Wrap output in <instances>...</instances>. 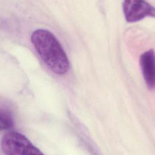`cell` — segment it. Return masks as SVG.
<instances>
[{"mask_svg":"<svg viewBox=\"0 0 155 155\" xmlns=\"http://www.w3.org/2000/svg\"><path fill=\"white\" fill-rule=\"evenodd\" d=\"M31 41L41 59L53 73L61 75L68 71V57L52 33L47 30L38 29L33 32Z\"/></svg>","mask_w":155,"mask_h":155,"instance_id":"cell-1","label":"cell"},{"mask_svg":"<svg viewBox=\"0 0 155 155\" xmlns=\"http://www.w3.org/2000/svg\"><path fill=\"white\" fill-rule=\"evenodd\" d=\"M0 126L1 129L8 130L12 129L14 126L13 118L11 112L7 109L1 108V114H0Z\"/></svg>","mask_w":155,"mask_h":155,"instance_id":"cell-5","label":"cell"},{"mask_svg":"<svg viewBox=\"0 0 155 155\" xmlns=\"http://www.w3.org/2000/svg\"><path fill=\"white\" fill-rule=\"evenodd\" d=\"M1 148L7 155L43 154L24 135L14 131H8L2 137Z\"/></svg>","mask_w":155,"mask_h":155,"instance_id":"cell-2","label":"cell"},{"mask_svg":"<svg viewBox=\"0 0 155 155\" xmlns=\"http://www.w3.org/2000/svg\"><path fill=\"white\" fill-rule=\"evenodd\" d=\"M141 67L144 81L148 89L154 87V53L153 49L144 52L140 57Z\"/></svg>","mask_w":155,"mask_h":155,"instance_id":"cell-4","label":"cell"},{"mask_svg":"<svg viewBox=\"0 0 155 155\" xmlns=\"http://www.w3.org/2000/svg\"><path fill=\"white\" fill-rule=\"evenodd\" d=\"M125 19L128 22L139 21L145 17H154L155 8L148 2L142 0H125L122 3Z\"/></svg>","mask_w":155,"mask_h":155,"instance_id":"cell-3","label":"cell"}]
</instances>
